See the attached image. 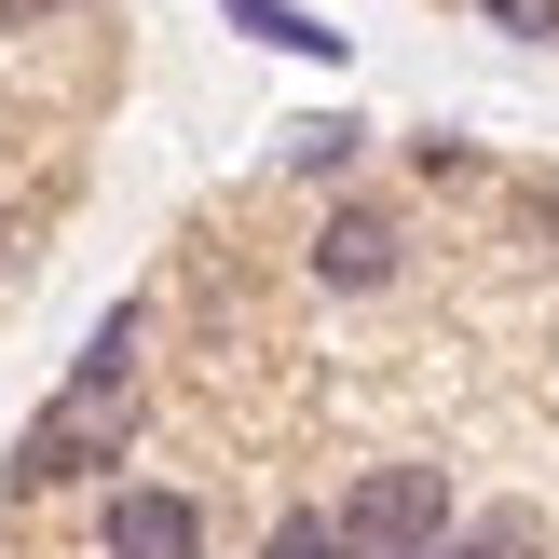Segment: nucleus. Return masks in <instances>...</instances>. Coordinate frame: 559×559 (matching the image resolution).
<instances>
[{"instance_id": "1", "label": "nucleus", "mask_w": 559, "mask_h": 559, "mask_svg": "<svg viewBox=\"0 0 559 559\" xmlns=\"http://www.w3.org/2000/svg\"><path fill=\"white\" fill-rule=\"evenodd\" d=\"M123 451H136V396H69V382H55L41 424H27L14 464H0V491H14V506H41V491H96Z\"/></svg>"}, {"instance_id": "2", "label": "nucleus", "mask_w": 559, "mask_h": 559, "mask_svg": "<svg viewBox=\"0 0 559 559\" xmlns=\"http://www.w3.org/2000/svg\"><path fill=\"white\" fill-rule=\"evenodd\" d=\"M328 519H342L355 559H424V546H451V464H424V451L355 464V491H342Z\"/></svg>"}, {"instance_id": "3", "label": "nucleus", "mask_w": 559, "mask_h": 559, "mask_svg": "<svg viewBox=\"0 0 559 559\" xmlns=\"http://www.w3.org/2000/svg\"><path fill=\"white\" fill-rule=\"evenodd\" d=\"M300 273H314L328 300H382L409 273V205L396 191H342V205L314 218V246H300Z\"/></svg>"}, {"instance_id": "4", "label": "nucleus", "mask_w": 559, "mask_h": 559, "mask_svg": "<svg viewBox=\"0 0 559 559\" xmlns=\"http://www.w3.org/2000/svg\"><path fill=\"white\" fill-rule=\"evenodd\" d=\"M96 559H205V506L178 478H109L96 491Z\"/></svg>"}, {"instance_id": "5", "label": "nucleus", "mask_w": 559, "mask_h": 559, "mask_svg": "<svg viewBox=\"0 0 559 559\" xmlns=\"http://www.w3.org/2000/svg\"><path fill=\"white\" fill-rule=\"evenodd\" d=\"M218 14L246 27L260 55H300V69H342V27L328 14H300V0H218Z\"/></svg>"}, {"instance_id": "6", "label": "nucleus", "mask_w": 559, "mask_h": 559, "mask_svg": "<svg viewBox=\"0 0 559 559\" xmlns=\"http://www.w3.org/2000/svg\"><path fill=\"white\" fill-rule=\"evenodd\" d=\"M273 164H287V178H355V164H369V123H355V109H300Z\"/></svg>"}, {"instance_id": "7", "label": "nucleus", "mask_w": 559, "mask_h": 559, "mask_svg": "<svg viewBox=\"0 0 559 559\" xmlns=\"http://www.w3.org/2000/svg\"><path fill=\"white\" fill-rule=\"evenodd\" d=\"M451 559H546V519L533 506H491L478 533H451Z\"/></svg>"}, {"instance_id": "8", "label": "nucleus", "mask_w": 559, "mask_h": 559, "mask_svg": "<svg viewBox=\"0 0 559 559\" xmlns=\"http://www.w3.org/2000/svg\"><path fill=\"white\" fill-rule=\"evenodd\" d=\"M260 559H355V546H342V519H328V506H287V519L260 533Z\"/></svg>"}, {"instance_id": "9", "label": "nucleus", "mask_w": 559, "mask_h": 559, "mask_svg": "<svg viewBox=\"0 0 559 559\" xmlns=\"http://www.w3.org/2000/svg\"><path fill=\"white\" fill-rule=\"evenodd\" d=\"M82 0H0V27H69Z\"/></svg>"}, {"instance_id": "10", "label": "nucleus", "mask_w": 559, "mask_h": 559, "mask_svg": "<svg viewBox=\"0 0 559 559\" xmlns=\"http://www.w3.org/2000/svg\"><path fill=\"white\" fill-rule=\"evenodd\" d=\"M424 559H451V546H424Z\"/></svg>"}, {"instance_id": "11", "label": "nucleus", "mask_w": 559, "mask_h": 559, "mask_svg": "<svg viewBox=\"0 0 559 559\" xmlns=\"http://www.w3.org/2000/svg\"><path fill=\"white\" fill-rule=\"evenodd\" d=\"M546 559H559V546H546Z\"/></svg>"}]
</instances>
